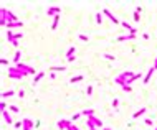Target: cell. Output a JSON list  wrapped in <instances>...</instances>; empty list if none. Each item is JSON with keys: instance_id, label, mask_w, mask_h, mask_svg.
Wrapping results in <instances>:
<instances>
[{"instance_id": "cell-17", "label": "cell", "mask_w": 157, "mask_h": 130, "mask_svg": "<svg viewBox=\"0 0 157 130\" xmlns=\"http://www.w3.org/2000/svg\"><path fill=\"white\" fill-rule=\"evenodd\" d=\"M81 115H86V117H93V115H94V109H86V110H83Z\"/></svg>"}, {"instance_id": "cell-3", "label": "cell", "mask_w": 157, "mask_h": 130, "mask_svg": "<svg viewBox=\"0 0 157 130\" xmlns=\"http://www.w3.org/2000/svg\"><path fill=\"white\" fill-rule=\"evenodd\" d=\"M25 76H27V72L20 71L17 66H13V68L8 69V77H12V79H23Z\"/></svg>"}, {"instance_id": "cell-27", "label": "cell", "mask_w": 157, "mask_h": 130, "mask_svg": "<svg viewBox=\"0 0 157 130\" xmlns=\"http://www.w3.org/2000/svg\"><path fill=\"white\" fill-rule=\"evenodd\" d=\"M78 36H79V40H81V41H88V40H89L86 35H83V33H81V35H78Z\"/></svg>"}, {"instance_id": "cell-26", "label": "cell", "mask_w": 157, "mask_h": 130, "mask_svg": "<svg viewBox=\"0 0 157 130\" xmlns=\"http://www.w3.org/2000/svg\"><path fill=\"white\" fill-rule=\"evenodd\" d=\"M121 87H122V91H124V92H131V91H132V87L127 86V84H124V86H121Z\"/></svg>"}, {"instance_id": "cell-32", "label": "cell", "mask_w": 157, "mask_h": 130, "mask_svg": "<svg viewBox=\"0 0 157 130\" xmlns=\"http://www.w3.org/2000/svg\"><path fill=\"white\" fill-rule=\"evenodd\" d=\"M79 115H81V114H75L73 117H71V122H76V120L79 119Z\"/></svg>"}, {"instance_id": "cell-34", "label": "cell", "mask_w": 157, "mask_h": 130, "mask_svg": "<svg viewBox=\"0 0 157 130\" xmlns=\"http://www.w3.org/2000/svg\"><path fill=\"white\" fill-rule=\"evenodd\" d=\"M68 130H79V127H76V125H73V124H71V127H70Z\"/></svg>"}, {"instance_id": "cell-20", "label": "cell", "mask_w": 157, "mask_h": 130, "mask_svg": "<svg viewBox=\"0 0 157 130\" xmlns=\"http://www.w3.org/2000/svg\"><path fill=\"white\" fill-rule=\"evenodd\" d=\"M83 79H84V76H73L70 79V82H73V84H75V82H79V81H83Z\"/></svg>"}, {"instance_id": "cell-23", "label": "cell", "mask_w": 157, "mask_h": 130, "mask_svg": "<svg viewBox=\"0 0 157 130\" xmlns=\"http://www.w3.org/2000/svg\"><path fill=\"white\" fill-rule=\"evenodd\" d=\"M103 58H104V59H108V61H116V56H113V54H108V53L103 54Z\"/></svg>"}, {"instance_id": "cell-9", "label": "cell", "mask_w": 157, "mask_h": 130, "mask_svg": "<svg viewBox=\"0 0 157 130\" xmlns=\"http://www.w3.org/2000/svg\"><path fill=\"white\" fill-rule=\"evenodd\" d=\"M5 27L8 28V30H12V28H22V27H23V23L20 22V20H18V22H8Z\"/></svg>"}, {"instance_id": "cell-29", "label": "cell", "mask_w": 157, "mask_h": 130, "mask_svg": "<svg viewBox=\"0 0 157 130\" xmlns=\"http://www.w3.org/2000/svg\"><path fill=\"white\" fill-rule=\"evenodd\" d=\"M8 109H10V112H15V114L18 112V107H17V105H10Z\"/></svg>"}, {"instance_id": "cell-40", "label": "cell", "mask_w": 157, "mask_h": 130, "mask_svg": "<svg viewBox=\"0 0 157 130\" xmlns=\"http://www.w3.org/2000/svg\"><path fill=\"white\" fill-rule=\"evenodd\" d=\"M103 130H111V129H109V127H104V129Z\"/></svg>"}, {"instance_id": "cell-1", "label": "cell", "mask_w": 157, "mask_h": 130, "mask_svg": "<svg viewBox=\"0 0 157 130\" xmlns=\"http://www.w3.org/2000/svg\"><path fill=\"white\" fill-rule=\"evenodd\" d=\"M22 38H23V33H20V31H12V30L7 31V40H8V43L17 49H20L18 48V40H22Z\"/></svg>"}, {"instance_id": "cell-36", "label": "cell", "mask_w": 157, "mask_h": 130, "mask_svg": "<svg viewBox=\"0 0 157 130\" xmlns=\"http://www.w3.org/2000/svg\"><path fill=\"white\" fill-rule=\"evenodd\" d=\"M142 38H144V40H149V38H151V35H149V33H144V35H142Z\"/></svg>"}, {"instance_id": "cell-10", "label": "cell", "mask_w": 157, "mask_h": 130, "mask_svg": "<svg viewBox=\"0 0 157 130\" xmlns=\"http://www.w3.org/2000/svg\"><path fill=\"white\" fill-rule=\"evenodd\" d=\"M154 66H151V68H149V71H147V74L146 76H144V79H142V81H144V84H147V82L151 81V77H152V74H154Z\"/></svg>"}, {"instance_id": "cell-18", "label": "cell", "mask_w": 157, "mask_h": 130, "mask_svg": "<svg viewBox=\"0 0 157 130\" xmlns=\"http://www.w3.org/2000/svg\"><path fill=\"white\" fill-rule=\"evenodd\" d=\"M20 56H22V49H17L15 56H13V63H17V64H18V61H20Z\"/></svg>"}, {"instance_id": "cell-19", "label": "cell", "mask_w": 157, "mask_h": 130, "mask_svg": "<svg viewBox=\"0 0 157 130\" xmlns=\"http://www.w3.org/2000/svg\"><path fill=\"white\" fill-rule=\"evenodd\" d=\"M75 51H76L75 46H70V48H68V51H66V58H70V56H75Z\"/></svg>"}, {"instance_id": "cell-11", "label": "cell", "mask_w": 157, "mask_h": 130, "mask_svg": "<svg viewBox=\"0 0 157 130\" xmlns=\"http://www.w3.org/2000/svg\"><path fill=\"white\" fill-rule=\"evenodd\" d=\"M2 115H3V120H5L8 125L13 124V120H12V115H10V112H8V110H3V112H2Z\"/></svg>"}, {"instance_id": "cell-4", "label": "cell", "mask_w": 157, "mask_h": 130, "mask_svg": "<svg viewBox=\"0 0 157 130\" xmlns=\"http://www.w3.org/2000/svg\"><path fill=\"white\" fill-rule=\"evenodd\" d=\"M71 120H65V119H61V120H58V129L60 130H68L71 127Z\"/></svg>"}, {"instance_id": "cell-37", "label": "cell", "mask_w": 157, "mask_h": 130, "mask_svg": "<svg viewBox=\"0 0 157 130\" xmlns=\"http://www.w3.org/2000/svg\"><path fill=\"white\" fill-rule=\"evenodd\" d=\"M0 63H2V64H3V66H5V64H8V61H7L5 58H2V59H0Z\"/></svg>"}, {"instance_id": "cell-16", "label": "cell", "mask_w": 157, "mask_h": 130, "mask_svg": "<svg viewBox=\"0 0 157 130\" xmlns=\"http://www.w3.org/2000/svg\"><path fill=\"white\" fill-rule=\"evenodd\" d=\"M58 23H60V15L53 16V23H51V30H56V28H58Z\"/></svg>"}, {"instance_id": "cell-25", "label": "cell", "mask_w": 157, "mask_h": 130, "mask_svg": "<svg viewBox=\"0 0 157 130\" xmlns=\"http://www.w3.org/2000/svg\"><path fill=\"white\" fill-rule=\"evenodd\" d=\"M111 105H113L114 109H118V105H119V99L114 97V99H113V102H111Z\"/></svg>"}, {"instance_id": "cell-41", "label": "cell", "mask_w": 157, "mask_h": 130, "mask_svg": "<svg viewBox=\"0 0 157 130\" xmlns=\"http://www.w3.org/2000/svg\"><path fill=\"white\" fill-rule=\"evenodd\" d=\"M156 130H157V127H156Z\"/></svg>"}, {"instance_id": "cell-33", "label": "cell", "mask_w": 157, "mask_h": 130, "mask_svg": "<svg viewBox=\"0 0 157 130\" xmlns=\"http://www.w3.org/2000/svg\"><path fill=\"white\" fill-rule=\"evenodd\" d=\"M134 22H139V13L134 12Z\"/></svg>"}, {"instance_id": "cell-24", "label": "cell", "mask_w": 157, "mask_h": 130, "mask_svg": "<svg viewBox=\"0 0 157 130\" xmlns=\"http://www.w3.org/2000/svg\"><path fill=\"white\" fill-rule=\"evenodd\" d=\"M65 69H66L65 66H53V68H51V71H61V72H63Z\"/></svg>"}, {"instance_id": "cell-8", "label": "cell", "mask_w": 157, "mask_h": 130, "mask_svg": "<svg viewBox=\"0 0 157 130\" xmlns=\"http://www.w3.org/2000/svg\"><path fill=\"white\" fill-rule=\"evenodd\" d=\"M103 13H104V15H106V16H109V18H111V22H113L114 25H118V23H121L119 20H118V18H116V16H114L113 13H111V12L108 10V8H103Z\"/></svg>"}, {"instance_id": "cell-30", "label": "cell", "mask_w": 157, "mask_h": 130, "mask_svg": "<svg viewBox=\"0 0 157 130\" xmlns=\"http://www.w3.org/2000/svg\"><path fill=\"white\" fill-rule=\"evenodd\" d=\"M86 94H88V96H91V94H93V86H88L86 87Z\"/></svg>"}, {"instance_id": "cell-21", "label": "cell", "mask_w": 157, "mask_h": 130, "mask_svg": "<svg viewBox=\"0 0 157 130\" xmlns=\"http://www.w3.org/2000/svg\"><path fill=\"white\" fill-rule=\"evenodd\" d=\"M15 94V91H5V92H2V97L5 99V97H12Z\"/></svg>"}, {"instance_id": "cell-7", "label": "cell", "mask_w": 157, "mask_h": 130, "mask_svg": "<svg viewBox=\"0 0 157 130\" xmlns=\"http://www.w3.org/2000/svg\"><path fill=\"white\" fill-rule=\"evenodd\" d=\"M15 66H17V68H18L20 71L27 72V74H32V72H35V69H33V68H30V66H25L23 63H18V64H15Z\"/></svg>"}, {"instance_id": "cell-14", "label": "cell", "mask_w": 157, "mask_h": 130, "mask_svg": "<svg viewBox=\"0 0 157 130\" xmlns=\"http://www.w3.org/2000/svg\"><path fill=\"white\" fill-rule=\"evenodd\" d=\"M43 77H45V71H40L37 76L33 77V86H35V84H38V82H40V79H43Z\"/></svg>"}, {"instance_id": "cell-35", "label": "cell", "mask_w": 157, "mask_h": 130, "mask_svg": "<svg viewBox=\"0 0 157 130\" xmlns=\"http://www.w3.org/2000/svg\"><path fill=\"white\" fill-rule=\"evenodd\" d=\"M144 122H146V125H149V127H151V125H152V120H151V119H146V120H144Z\"/></svg>"}, {"instance_id": "cell-12", "label": "cell", "mask_w": 157, "mask_h": 130, "mask_svg": "<svg viewBox=\"0 0 157 130\" xmlns=\"http://www.w3.org/2000/svg\"><path fill=\"white\" fill-rule=\"evenodd\" d=\"M146 110H147L146 107H141L139 110H136L134 114H132V119H139V117H142V115L146 114Z\"/></svg>"}, {"instance_id": "cell-2", "label": "cell", "mask_w": 157, "mask_h": 130, "mask_svg": "<svg viewBox=\"0 0 157 130\" xmlns=\"http://www.w3.org/2000/svg\"><path fill=\"white\" fill-rule=\"evenodd\" d=\"M134 74H136V72H132V71H124V72H121L119 76L114 79V82H118V84H121V86H124V84H127V81H129Z\"/></svg>"}, {"instance_id": "cell-38", "label": "cell", "mask_w": 157, "mask_h": 130, "mask_svg": "<svg viewBox=\"0 0 157 130\" xmlns=\"http://www.w3.org/2000/svg\"><path fill=\"white\" fill-rule=\"evenodd\" d=\"M25 96V91H18V97H23Z\"/></svg>"}, {"instance_id": "cell-31", "label": "cell", "mask_w": 157, "mask_h": 130, "mask_svg": "<svg viewBox=\"0 0 157 130\" xmlns=\"http://www.w3.org/2000/svg\"><path fill=\"white\" fill-rule=\"evenodd\" d=\"M0 109H2V112L7 110V102H0Z\"/></svg>"}, {"instance_id": "cell-15", "label": "cell", "mask_w": 157, "mask_h": 130, "mask_svg": "<svg viewBox=\"0 0 157 130\" xmlns=\"http://www.w3.org/2000/svg\"><path fill=\"white\" fill-rule=\"evenodd\" d=\"M121 25H122V27H124L129 33H136V28H134V27H131V25H129L127 22H121Z\"/></svg>"}, {"instance_id": "cell-5", "label": "cell", "mask_w": 157, "mask_h": 130, "mask_svg": "<svg viewBox=\"0 0 157 130\" xmlns=\"http://www.w3.org/2000/svg\"><path fill=\"white\" fill-rule=\"evenodd\" d=\"M46 15L48 16H56V15H61V8L60 7H50L46 10Z\"/></svg>"}, {"instance_id": "cell-22", "label": "cell", "mask_w": 157, "mask_h": 130, "mask_svg": "<svg viewBox=\"0 0 157 130\" xmlns=\"http://www.w3.org/2000/svg\"><path fill=\"white\" fill-rule=\"evenodd\" d=\"M96 23H98V25L103 23V15H101V12H98V13H96Z\"/></svg>"}, {"instance_id": "cell-28", "label": "cell", "mask_w": 157, "mask_h": 130, "mask_svg": "<svg viewBox=\"0 0 157 130\" xmlns=\"http://www.w3.org/2000/svg\"><path fill=\"white\" fill-rule=\"evenodd\" d=\"M66 61H68V63H75V61H76V54H75V56H70V58H66Z\"/></svg>"}, {"instance_id": "cell-13", "label": "cell", "mask_w": 157, "mask_h": 130, "mask_svg": "<svg viewBox=\"0 0 157 130\" xmlns=\"http://www.w3.org/2000/svg\"><path fill=\"white\" fill-rule=\"evenodd\" d=\"M136 38V33H127L126 36H119V38H116V41H126V40H132Z\"/></svg>"}, {"instance_id": "cell-39", "label": "cell", "mask_w": 157, "mask_h": 130, "mask_svg": "<svg viewBox=\"0 0 157 130\" xmlns=\"http://www.w3.org/2000/svg\"><path fill=\"white\" fill-rule=\"evenodd\" d=\"M152 66H154V69L157 71V58H156V59H154V64H152Z\"/></svg>"}, {"instance_id": "cell-6", "label": "cell", "mask_w": 157, "mask_h": 130, "mask_svg": "<svg viewBox=\"0 0 157 130\" xmlns=\"http://www.w3.org/2000/svg\"><path fill=\"white\" fill-rule=\"evenodd\" d=\"M35 124H33L30 119H23L22 120V130H33Z\"/></svg>"}]
</instances>
